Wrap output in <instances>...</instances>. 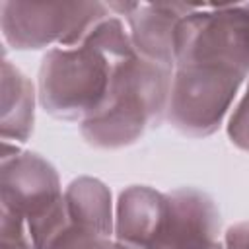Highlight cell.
Instances as JSON below:
<instances>
[{"instance_id": "cell-1", "label": "cell", "mask_w": 249, "mask_h": 249, "mask_svg": "<svg viewBox=\"0 0 249 249\" xmlns=\"http://www.w3.org/2000/svg\"><path fill=\"white\" fill-rule=\"evenodd\" d=\"M173 68L138 54L113 70L105 105L80 123L84 140L101 150H119L158 128L167 117Z\"/></svg>"}, {"instance_id": "cell-2", "label": "cell", "mask_w": 249, "mask_h": 249, "mask_svg": "<svg viewBox=\"0 0 249 249\" xmlns=\"http://www.w3.org/2000/svg\"><path fill=\"white\" fill-rule=\"evenodd\" d=\"M117 64L91 43L47 49L37 76V99L51 117L80 124L105 105Z\"/></svg>"}, {"instance_id": "cell-3", "label": "cell", "mask_w": 249, "mask_h": 249, "mask_svg": "<svg viewBox=\"0 0 249 249\" xmlns=\"http://www.w3.org/2000/svg\"><path fill=\"white\" fill-rule=\"evenodd\" d=\"M0 161V206L25 220L37 249H49L70 224L54 165L12 142H2Z\"/></svg>"}, {"instance_id": "cell-4", "label": "cell", "mask_w": 249, "mask_h": 249, "mask_svg": "<svg viewBox=\"0 0 249 249\" xmlns=\"http://www.w3.org/2000/svg\"><path fill=\"white\" fill-rule=\"evenodd\" d=\"M247 74L214 64H179L173 68L165 121L181 134H214L230 113Z\"/></svg>"}, {"instance_id": "cell-5", "label": "cell", "mask_w": 249, "mask_h": 249, "mask_svg": "<svg viewBox=\"0 0 249 249\" xmlns=\"http://www.w3.org/2000/svg\"><path fill=\"white\" fill-rule=\"evenodd\" d=\"M214 64L249 76V2L196 4L175 31V66Z\"/></svg>"}, {"instance_id": "cell-6", "label": "cell", "mask_w": 249, "mask_h": 249, "mask_svg": "<svg viewBox=\"0 0 249 249\" xmlns=\"http://www.w3.org/2000/svg\"><path fill=\"white\" fill-rule=\"evenodd\" d=\"M109 14L105 2L4 0L0 4V27L6 43L16 51L76 47Z\"/></svg>"}, {"instance_id": "cell-7", "label": "cell", "mask_w": 249, "mask_h": 249, "mask_svg": "<svg viewBox=\"0 0 249 249\" xmlns=\"http://www.w3.org/2000/svg\"><path fill=\"white\" fill-rule=\"evenodd\" d=\"M107 8L124 18L134 53L146 60L175 68V31L196 4L187 2H109Z\"/></svg>"}, {"instance_id": "cell-8", "label": "cell", "mask_w": 249, "mask_h": 249, "mask_svg": "<svg viewBox=\"0 0 249 249\" xmlns=\"http://www.w3.org/2000/svg\"><path fill=\"white\" fill-rule=\"evenodd\" d=\"M167 196V222L152 249H224L220 210L214 198L196 187H179Z\"/></svg>"}, {"instance_id": "cell-9", "label": "cell", "mask_w": 249, "mask_h": 249, "mask_svg": "<svg viewBox=\"0 0 249 249\" xmlns=\"http://www.w3.org/2000/svg\"><path fill=\"white\" fill-rule=\"evenodd\" d=\"M165 193L148 185H130L115 202V241L152 249L167 222Z\"/></svg>"}, {"instance_id": "cell-10", "label": "cell", "mask_w": 249, "mask_h": 249, "mask_svg": "<svg viewBox=\"0 0 249 249\" xmlns=\"http://www.w3.org/2000/svg\"><path fill=\"white\" fill-rule=\"evenodd\" d=\"M35 88L31 80L14 66L6 56L2 58V113L0 134L2 142L23 144L33 132L35 121Z\"/></svg>"}, {"instance_id": "cell-11", "label": "cell", "mask_w": 249, "mask_h": 249, "mask_svg": "<svg viewBox=\"0 0 249 249\" xmlns=\"http://www.w3.org/2000/svg\"><path fill=\"white\" fill-rule=\"evenodd\" d=\"M70 224L115 237V210L109 187L95 177H76L64 189Z\"/></svg>"}, {"instance_id": "cell-12", "label": "cell", "mask_w": 249, "mask_h": 249, "mask_svg": "<svg viewBox=\"0 0 249 249\" xmlns=\"http://www.w3.org/2000/svg\"><path fill=\"white\" fill-rule=\"evenodd\" d=\"M115 237L68 224V228L49 245V249H113Z\"/></svg>"}, {"instance_id": "cell-13", "label": "cell", "mask_w": 249, "mask_h": 249, "mask_svg": "<svg viewBox=\"0 0 249 249\" xmlns=\"http://www.w3.org/2000/svg\"><path fill=\"white\" fill-rule=\"evenodd\" d=\"M0 249H37L25 220L8 208L0 212Z\"/></svg>"}, {"instance_id": "cell-14", "label": "cell", "mask_w": 249, "mask_h": 249, "mask_svg": "<svg viewBox=\"0 0 249 249\" xmlns=\"http://www.w3.org/2000/svg\"><path fill=\"white\" fill-rule=\"evenodd\" d=\"M228 138L233 146L243 152H249V78L245 84V91L235 103L228 119Z\"/></svg>"}, {"instance_id": "cell-15", "label": "cell", "mask_w": 249, "mask_h": 249, "mask_svg": "<svg viewBox=\"0 0 249 249\" xmlns=\"http://www.w3.org/2000/svg\"><path fill=\"white\" fill-rule=\"evenodd\" d=\"M222 241L224 249H249V220L230 226Z\"/></svg>"}, {"instance_id": "cell-16", "label": "cell", "mask_w": 249, "mask_h": 249, "mask_svg": "<svg viewBox=\"0 0 249 249\" xmlns=\"http://www.w3.org/2000/svg\"><path fill=\"white\" fill-rule=\"evenodd\" d=\"M113 249H144V247H138V245H130V243H123V241H115Z\"/></svg>"}]
</instances>
